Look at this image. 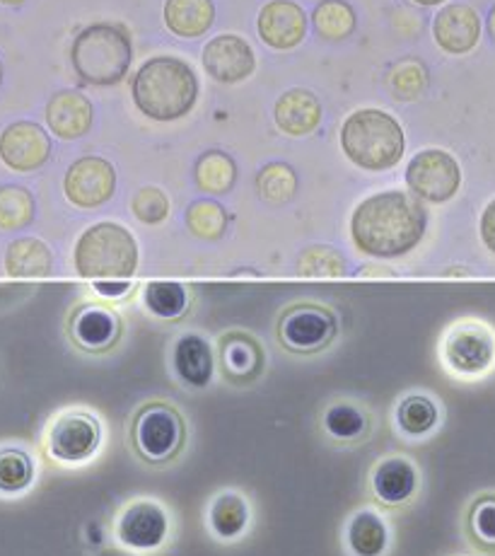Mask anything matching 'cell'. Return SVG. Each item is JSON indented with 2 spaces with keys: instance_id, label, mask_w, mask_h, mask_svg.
<instances>
[{
  "instance_id": "obj_1",
  "label": "cell",
  "mask_w": 495,
  "mask_h": 556,
  "mask_svg": "<svg viewBox=\"0 0 495 556\" xmlns=\"http://www.w3.org/2000/svg\"><path fill=\"white\" fill-rule=\"evenodd\" d=\"M426 208L404 191H380L351 216V238L363 254L394 260L411 252L426 235Z\"/></svg>"
},
{
  "instance_id": "obj_2",
  "label": "cell",
  "mask_w": 495,
  "mask_h": 556,
  "mask_svg": "<svg viewBox=\"0 0 495 556\" xmlns=\"http://www.w3.org/2000/svg\"><path fill=\"white\" fill-rule=\"evenodd\" d=\"M199 100V78L185 59L155 56L138 68L134 102L138 112L153 122H177Z\"/></svg>"
},
{
  "instance_id": "obj_3",
  "label": "cell",
  "mask_w": 495,
  "mask_h": 556,
  "mask_svg": "<svg viewBox=\"0 0 495 556\" xmlns=\"http://www.w3.org/2000/svg\"><path fill=\"white\" fill-rule=\"evenodd\" d=\"M341 148L353 165L382 173L399 165L406 151L402 124L382 110L353 112L341 128Z\"/></svg>"
},
{
  "instance_id": "obj_4",
  "label": "cell",
  "mask_w": 495,
  "mask_h": 556,
  "mask_svg": "<svg viewBox=\"0 0 495 556\" xmlns=\"http://www.w3.org/2000/svg\"><path fill=\"white\" fill-rule=\"evenodd\" d=\"M71 61L78 76L100 88L122 83L134 61V41L124 25L97 23L73 41Z\"/></svg>"
},
{
  "instance_id": "obj_5",
  "label": "cell",
  "mask_w": 495,
  "mask_h": 556,
  "mask_svg": "<svg viewBox=\"0 0 495 556\" xmlns=\"http://www.w3.org/2000/svg\"><path fill=\"white\" fill-rule=\"evenodd\" d=\"M136 269V238L118 223H97L75 244V271L90 281H128Z\"/></svg>"
},
{
  "instance_id": "obj_6",
  "label": "cell",
  "mask_w": 495,
  "mask_h": 556,
  "mask_svg": "<svg viewBox=\"0 0 495 556\" xmlns=\"http://www.w3.org/2000/svg\"><path fill=\"white\" fill-rule=\"evenodd\" d=\"M131 443L148 465H165L175 459L187 443V424L172 404L150 402L136 412L131 421Z\"/></svg>"
},
{
  "instance_id": "obj_7",
  "label": "cell",
  "mask_w": 495,
  "mask_h": 556,
  "mask_svg": "<svg viewBox=\"0 0 495 556\" xmlns=\"http://www.w3.org/2000/svg\"><path fill=\"white\" fill-rule=\"evenodd\" d=\"M337 315L325 305L300 303L288 307L278 319V341L293 354H319L337 339Z\"/></svg>"
},
{
  "instance_id": "obj_8",
  "label": "cell",
  "mask_w": 495,
  "mask_h": 556,
  "mask_svg": "<svg viewBox=\"0 0 495 556\" xmlns=\"http://www.w3.org/2000/svg\"><path fill=\"white\" fill-rule=\"evenodd\" d=\"M102 443V424L94 414L73 409L59 414L47 431V451L59 463H85Z\"/></svg>"
},
{
  "instance_id": "obj_9",
  "label": "cell",
  "mask_w": 495,
  "mask_h": 556,
  "mask_svg": "<svg viewBox=\"0 0 495 556\" xmlns=\"http://www.w3.org/2000/svg\"><path fill=\"white\" fill-rule=\"evenodd\" d=\"M406 185L418 199L445 203L459 191V163L449 153L437 151V148L421 151L406 167Z\"/></svg>"
},
{
  "instance_id": "obj_10",
  "label": "cell",
  "mask_w": 495,
  "mask_h": 556,
  "mask_svg": "<svg viewBox=\"0 0 495 556\" xmlns=\"http://www.w3.org/2000/svg\"><path fill=\"white\" fill-rule=\"evenodd\" d=\"M495 356L491 331L479 323H459L445 337V361L459 376H479L488 370Z\"/></svg>"
},
{
  "instance_id": "obj_11",
  "label": "cell",
  "mask_w": 495,
  "mask_h": 556,
  "mask_svg": "<svg viewBox=\"0 0 495 556\" xmlns=\"http://www.w3.org/2000/svg\"><path fill=\"white\" fill-rule=\"evenodd\" d=\"M66 197L78 208H97L110 201L116 191V169L104 157L88 155L73 163L66 181Z\"/></svg>"
},
{
  "instance_id": "obj_12",
  "label": "cell",
  "mask_w": 495,
  "mask_h": 556,
  "mask_svg": "<svg viewBox=\"0 0 495 556\" xmlns=\"http://www.w3.org/2000/svg\"><path fill=\"white\" fill-rule=\"evenodd\" d=\"M51 155V138L35 122L10 124L0 134V160L13 173H35Z\"/></svg>"
},
{
  "instance_id": "obj_13",
  "label": "cell",
  "mask_w": 495,
  "mask_h": 556,
  "mask_svg": "<svg viewBox=\"0 0 495 556\" xmlns=\"http://www.w3.org/2000/svg\"><path fill=\"white\" fill-rule=\"evenodd\" d=\"M203 68L223 85L242 83L256 68L254 49L240 35H218L203 49Z\"/></svg>"
},
{
  "instance_id": "obj_14",
  "label": "cell",
  "mask_w": 495,
  "mask_h": 556,
  "mask_svg": "<svg viewBox=\"0 0 495 556\" xmlns=\"http://www.w3.org/2000/svg\"><path fill=\"white\" fill-rule=\"evenodd\" d=\"M122 317L112 307L88 303L80 305L71 315V339L73 344L88 354H104L122 339Z\"/></svg>"
},
{
  "instance_id": "obj_15",
  "label": "cell",
  "mask_w": 495,
  "mask_h": 556,
  "mask_svg": "<svg viewBox=\"0 0 495 556\" xmlns=\"http://www.w3.org/2000/svg\"><path fill=\"white\" fill-rule=\"evenodd\" d=\"M169 530V520L163 506H157L155 501H136L128 506L122 518H118L116 534L128 549L148 552L157 549L165 542Z\"/></svg>"
},
{
  "instance_id": "obj_16",
  "label": "cell",
  "mask_w": 495,
  "mask_h": 556,
  "mask_svg": "<svg viewBox=\"0 0 495 556\" xmlns=\"http://www.w3.org/2000/svg\"><path fill=\"white\" fill-rule=\"evenodd\" d=\"M256 29H259V37L266 47L288 51L303 45L307 35V15L293 0H271L262 8Z\"/></svg>"
},
{
  "instance_id": "obj_17",
  "label": "cell",
  "mask_w": 495,
  "mask_h": 556,
  "mask_svg": "<svg viewBox=\"0 0 495 556\" xmlns=\"http://www.w3.org/2000/svg\"><path fill=\"white\" fill-rule=\"evenodd\" d=\"M433 35L437 47L447 53H469L479 45L481 37V17L469 5H447L440 10L433 23Z\"/></svg>"
},
{
  "instance_id": "obj_18",
  "label": "cell",
  "mask_w": 495,
  "mask_h": 556,
  "mask_svg": "<svg viewBox=\"0 0 495 556\" xmlns=\"http://www.w3.org/2000/svg\"><path fill=\"white\" fill-rule=\"evenodd\" d=\"M220 363L225 378L234 384H250L264 372V349L246 331H228L220 337Z\"/></svg>"
},
{
  "instance_id": "obj_19",
  "label": "cell",
  "mask_w": 495,
  "mask_h": 556,
  "mask_svg": "<svg viewBox=\"0 0 495 556\" xmlns=\"http://www.w3.org/2000/svg\"><path fill=\"white\" fill-rule=\"evenodd\" d=\"M92 102L75 90H61L47 104V124L51 134L63 138V141L82 138L92 128Z\"/></svg>"
},
{
  "instance_id": "obj_20",
  "label": "cell",
  "mask_w": 495,
  "mask_h": 556,
  "mask_svg": "<svg viewBox=\"0 0 495 556\" xmlns=\"http://www.w3.org/2000/svg\"><path fill=\"white\" fill-rule=\"evenodd\" d=\"M274 119L285 136H309L321 124V104L309 90H288L276 102Z\"/></svg>"
},
{
  "instance_id": "obj_21",
  "label": "cell",
  "mask_w": 495,
  "mask_h": 556,
  "mask_svg": "<svg viewBox=\"0 0 495 556\" xmlns=\"http://www.w3.org/2000/svg\"><path fill=\"white\" fill-rule=\"evenodd\" d=\"M416 481V467L406 457H390L375 469L372 489L382 504L399 506L414 496Z\"/></svg>"
},
{
  "instance_id": "obj_22",
  "label": "cell",
  "mask_w": 495,
  "mask_h": 556,
  "mask_svg": "<svg viewBox=\"0 0 495 556\" xmlns=\"http://www.w3.org/2000/svg\"><path fill=\"white\" fill-rule=\"evenodd\" d=\"M175 370L191 388H206L213 380V351L211 344L199 334H185L175 346Z\"/></svg>"
},
{
  "instance_id": "obj_23",
  "label": "cell",
  "mask_w": 495,
  "mask_h": 556,
  "mask_svg": "<svg viewBox=\"0 0 495 556\" xmlns=\"http://www.w3.org/2000/svg\"><path fill=\"white\" fill-rule=\"evenodd\" d=\"M165 25L179 39L203 37L215 23L213 0H167Z\"/></svg>"
},
{
  "instance_id": "obj_24",
  "label": "cell",
  "mask_w": 495,
  "mask_h": 556,
  "mask_svg": "<svg viewBox=\"0 0 495 556\" xmlns=\"http://www.w3.org/2000/svg\"><path fill=\"white\" fill-rule=\"evenodd\" d=\"M53 269V254L47 242L20 238L5 252V274L10 278H45Z\"/></svg>"
},
{
  "instance_id": "obj_25",
  "label": "cell",
  "mask_w": 495,
  "mask_h": 556,
  "mask_svg": "<svg viewBox=\"0 0 495 556\" xmlns=\"http://www.w3.org/2000/svg\"><path fill=\"white\" fill-rule=\"evenodd\" d=\"M37 465L20 445H0V496H20L35 484Z\"/></svg>"
},
{
  "instance_id": "obj_26",
  "label": "cell",
  "mask_w": 495,
  "mask_h": 556,
  "mask_svg": "<svg viewBox=\"0 0 495 556\" xmlns=\"http://www.w3.org/2000/svg\"><path fill=\"white\" fill-rule=\"evenodd\" d=\"M355 23V10L346 0H321V3L315 8L312 13V25H315V31L319 39L327 41H343L353 35Z\"/></svg>"
},
{
  "instance_id": "obj_27",
  "label": "cell",
  "mask_w": 495,
  "mask_h": 556,
  "mask_svg": "<svg viewBox=\"0 0 495 556\" xmlns=\"http://www.w3.org/2000/svg\"><path fill=\"white\" fill-rule=\"evenodd\" d=\"M193 177H196V185L206 194H228L234 187L237 179V165L230 155L220 151H208L196 160V167H193Z\"/></svg>"
},
{
  "instance_id": "obj_28",
  "label": "cell",
  "mask_w": 495,
  "mask_h": 556,
  "mask_svg": "<svg viewBox=\"0 0 495 556\" xmlns=\"http://www.w3.org/2000/svg\"><path fill=\"white\" fill-rule=\"evenodd\" d=\"M348 547L355 556H380L386 549V526L378 513H355L348 522Z\"/></svg>"
},
{
  "instance_id": "obj_29",
  "label": "cell",
  "mask_w": 495,
  "mask_h": 556,
  "mask_svg": "<svg viewBox=\"0 0 495 556\" xmlns=\"http://www.w3.org/2000/svg\"><path fill=\"white\" fill-rule=\"evenodd\" d=\"M246 522H250V508H246V501L242 496L232 494H220L213 501L211 506V528L223 540L240 538L244 532Z\"/></svg>"
},
{
  "instance_id": "obj_30",
  "label": "cell",
  "mask_w": 495,
  "mask_h": 556,
  "mask_svg": "<svg viewBox=\"0 0 495 556\" xmlns=\"http://www.w3.org/2000/svg\"><path fill=\"white\" fill-rule=\"evenodd\" d=\"M145 307L160 319H179L189 309V291L177 281H153L145 286Z\"/></svg>"
},
{
  "instance_id": "obj_31",
  "label": "cell",
  "mask_w": 495,
  "mask_h": 556,
  "mask_svg": "<svg viewBox=\"0 0 495 556\" xmlns=\"http://www.w3.org/2000/svg\"><path fill=\"white\" fill-rule=\"evenodd\" d=\"M325 429L331 438H337V441L351 443V441H360V438L368 435L370 419H368V414L358 409L355 404L339 402L327 409Z\"/></svg>"
},
{
  "instance_id": "obj_32",
  "label": "cell",
  "mask_w": 495,
  "mask_h": 556,
  "mask_svg": "<svg viewBox=\"0 0 495 556\" xmlns=\"http://www.w3.org/2000/svg\"><path fill=\"white\" fill-rule=\"evenodd\" d=\"M386 85L399 102H414L428 88V68L418 59H402L386 73Z\"/></svg>"
},
{
  "instance_id": "obj_33",
  "label": "cell",
  "mask_w": 495,
  "mask_h": 556,
  "mask_svg": "<svg viewBox=\"0 0 495 556\" xmlns=\"http://www.w3.org/2000/svg\"><path fill=\"white\" fill-rule=\"evenodd\" d=\"M256 191L259 197L271 203V206H283L297 191V175L295 169L285 163H271L266 165L259 175H256Z\"/></svg>"
},
{
  "instance_id": "obj_34",
  "label": "cell",
  "mask_w": 495,
  "mask_h": 556,
  "mask_svg": "<svg viewBox=\"0 0 495 556\" xmlns=\"http://www.w3.org/2000/svg\"><path fill=\"white\" fill-rule=\"evenodd\" d=\"M35 220V197L25 187H0V230H23Z\"/></svg>"
},
{
  "instance_id": "obj_35",
  "label": "cell",
  "mask_w": 495,
  "mask_h": 556,
  "mask_svg": "<svg viewBox=\"0 0 495 556\" xmlns=\"http://www.w3.org/2000/svg\"><path fill=\"white\" fill-rule=\"evenodd\" d=\"M187 226L201 240H220L228 230V213L215 201H196L187 211Z\"/></svg>"
},
{
  "instance_id": "obj_36",
  "label": "cell",
  "mask_w": 495,
  "mask_h": 556,
  "mask_svg": "<svg viewBox=\"0 0 495 556\" xmlns=\"http://www.w3.org/2000/svg\"><path fill=\"white\" fill-rule=\"evenodd\" d=\"M297 274L307 278H341L346 276V260L333 248L315 244L300 254Z\"/></svg>"
},
{
  "instance_id": "obj_37",
  "label": "cell",
  "mask_w": 495,
  "mask_h": 556,
  "mask_svg": "<svg viewBox=\"0 0 495 556\" xmlns=\"http://www.w3.org/2000/svg\"><path fill=\"white\" fill-rule=\"evenodd\" d=\"M396 421L408 435H423L437 424V406L423 394L406 397L396 409Z\"/></svg>"
},
{
  "instance_id": "obj_38",
  "label": "cell",
  "mask_w": 495,
  "mask_h": 556,
  "mask_svg": "<svg viewBox=\"0 0 495 556\" xmlns=\"http://www.w3.org/2000/svg\"><path fill=\"white\" fill-rule=\"evenodd\" d=\"M469 534L481 549L495 552V496H481L471 506Z\"/></svg>"
},
{
  "instance_id": "obj_39",
  "label": "cell",
  "mask_w": 495,
  "mask_h": 556,
  "mask_svg": "<svg viewBox=\"0 0 495 556\" xmlns=\"http://www.w3.org/2000/svg\"><path fill=\"white\" fill-rule=\"evenodd\" d=\"M134 216L145 223V226H157L169 216V199L163 189L157 187H143L136 191L131 201Z\"/></svg>"
},
{
  "instance_id": "obj_40",
  "label": "cell",
  "mask_w": 495,
  "mask_h": 556,
  "mask_svg": "<svg viewBox=\"0 0 495 556\" xmlns=\"http://www.w3.org/2000/svg\"><path fill=\"white\" fill-rule=\"evenodd\" d=\"M481 238L486 242V248L495 252V201L488 203L481 216Z\"/></svg>"
},
{
  "instance_id": "obj_41",
  "label": "cell",
  "mask_w": 495,
  "mask_h": 556,
  "mask_svg": "<svg viewBox=\"0 0 495 556\" xmlns=\"http://www.w3.org/2000/svg\"><path fill=\"white\" fill-rule=\"evenodd\" d=\"M94 291L102 298H124L128 291H131V283L128 281H94Z\"/></svg>"
},
{
  "instance_id": "obj_42",
  "label": "cell",
  "mask_w": 495,
  "mask_h": 556,
  "mask_svg": "<svg viewBox=\"0 0 495 556\" xmlns=\"http://www.w3.org/2000/svg\"><path fill=\"white\" fill-rule=\"evenodd\" d=\"M488 31H491V37L495 41V8L491 10V15H488Z\"/></svg>"
},
{
  "instance_id": "obj_43",
  "label": "cell",
  "mask_w": 495,
  "mask_h": 556,
  "mask_svg": "<svg viewBox=\"0 0 495 556\" xmlns=\"http://www.w3.org/2000/svg\"><path fill=\"white\" fill-rule=\"evenodd\" d=\"M416 5H426V8H430V5H440V3H445V0H414Z\"/></svg>"
},
{
  "instance_id": "obj_44",
  "label": "cell",
  "mask_w": 495,
  "mask_h": 556,
  "mask_svg": "<svg viewBox=\"0 0 495 556\" xmlns=\"http://www.w3.org/2000/svg\"><path fill=\"white\" fill-rule=\"evenodd\" d=\"M23 3H25V0H0V5H8V8H17Z\"/></svg>"
},
{
  "instance_id": "obj_45",
  "label": "cell",
  "mask_w": 495,
  "mask_h": 556,
  "mask_svg": "<svg viewBox=\"0 0 495 556\" xmlns=\"http://www.w3.org/2000/svg\"><path fill=\"white\" fill-rule=\"evenodd\" d=\"M0 83H3V66H0Z\"/></svg>"
}]
</instances>
